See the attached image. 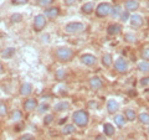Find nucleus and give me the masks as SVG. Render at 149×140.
Wrapping results in <instances>:
<instances>
[{
    "mask_svg": "<svg viewBox=\"0 0 149 140\" xmlns=\"http://www.w3.org/2000/svg\"><path fill=\"white\" fill-rule=\"evenodd\" d=\"M72 120L77 127L85 128L88 125V122H90V115L85 110H76L72 114Z\"/></svg>",
    "mask_w": 149,
    "mask_h": 140,
    "instance_id": "f257e3e1",
    "label": "nucleus"
},
{
    "mask_svg": "<svg viewBox=\"0 0 149 140\" xmlns=\"http://www.w3.org/2000/svg\"><path fill=\"white\" fill-rule=\"evenodd\" d=\"M56 58L61 62H68L71 61L72 57H73V51L70 49V47H58L56 50Z\"/></svg>",
    "mask_w": 149,
    "mask_h": 140,
    "instance_id": "f03ea898",
    "label": "nucleus"
},
{
    "mask_svg": "<svg viewBox=\"0 0 149 140\" xmlns=\"http://www.w3.org/2000/svg\"><path fill=\"white\" fill-rule=\"evenodd\" d=\"M113 10V6L111 5L109 3H101L98 4V6L96 8V15L98 17H106L112 14Z\"/></svg>",
    "mask_w": 149,
    "mask_h": 140,
    "instance_id": "7ed1b4c3",
    "label": "nucleus"
},
{
    "mask_svg": "<svg viewBox=\"0 0 149 140\" xmlns=\"http://www.w3.org/2000/svg\"><path fill=\"white\" fill-rule=\"evenodd\" d=\"M85 24L82 22H78V21H72V22H68V24L65 25V31L67 34H78L85 30Z\"/></svg>",
    "mask_w": 149,
    "mask_h": 140,
    "instance_id": "20e7f679",
    "label": "nucleus"
},
{
    "mask_svg": "<svg viewBox=\"0 0 149 140\" xmlns=\"http://www.w3.org/2000/svg\"><path fill=\"white\" fill-rule=\"evenodd\" d=\"M46 26V16L42 14H39L34 17V30L36 32H40Z\"/></svg>",
    "mask_w": 149,
    "mask_h": 140,
    "instance_id": "39448f33",
    "label": "nucleus"
},
{
    "mask_svg": "<svg viewBox=\"0 0 149 140\" xmlns=\"http://www.w3.org/2000/svg\"><path fill=\"white\" fill-rule=\"evenodd\" d=\"M114 68L116 71H117L118 73H125L128 71V62L125 61V58L123 57H118L117 60H116L114 62Z\"/></svg>",
    "mask_w": 149,
    "mask_h": 140,
    "instance_id": "423d86ee",
    "label": "nucleus"
},
{
    "mask_svg": "<svg viewBox=\"0 0 149 140\" xmlns=\"http://www.w3.org/2000/svg\"><path fill=\"white\" fill-rule=\"evenodd\" d=\"M81 62L83 64H86V66H95L97 63V58L96 56H93L91 53H85L81 56Z\"/></svg>",
    "mask_w": 149,
    "mask_h": 140,
    "instance_id": "0eeeda50",
    "label": "nucleus"
},
{
    "mask_svg": "<svg viewBox=\"0 0 149 140\" xmlns=\"http://www.w3.org/2000/svg\"><path fill=\"white\" fill-rule=\"evenodd\" d=\"M88 83H90L91 89H93V91H98V89H101V88L103 87V82H102V79L100 77H97V76L91 77Z\"/></svg>",
    "mask_w": 149,
    "mask_h": 140,
    "instance_id": "6e6552de",
    "label": "nucleus"
},
{
    "mask_svg": "<svg viewBox=\"0 0 149 140\" xmlns=\"http://www.w3.org/2000/svg\"><path fill=\"white\" fill-rule=\"evenodd\" d=\"M129 20H130V25L134 29H139L143 25V17L141 15H138V14H133Z\"/></svg>",
    "mask_w": 149,
    "mask_h": 140,
    "instance_id": "1a4fd4ad",
    "label": "nucleus"
},
{
    "mask_svg": "<svg viewBox=\"0 0 149 140\" xmlns=\"http://www.w3.org/2000/svg\"><path fill=\"white\" fill-rule=\"evenodd\" d=\"M120 31H122V26L118 24H111L107 27V34L109 36H117L120 34Z\"/></svg>",
    "mask_w": 149,
    "mask_h": 140,
    "instance_id": "9d476101",
    "label": "nucleus"
},
{
    "mask_svg": "<svg viewBox=\"0 0 149 140\" xmlns=\"http://www.w3.org/2000/svg\"><path fill=\"white\" fill-rule=\"evenodd\" d=\"M60 15V9L58 8H49L45 10V16L50 19V20H54Z\"/></svg>",
    "mask_w": 149,
    "mask_h": 140,
    "instance_id": "9b49d317",
    "label": "nucleus"
},
{
    "mask_svg": "<svg viewBox=\"0 0 149 140\" xmlns=\"http://www.w3.org/2000/svg\"><path fill=\"white\" fill-rule=\"evenodd\" d=\"M118 108H119V104L116 99H109L107 102V110H108L109 114H114L118 110Z\"/></svg>",
    "mask_w": 149,
    "mask_h": 140,
    "instance_id": "f8f14e48",
    "label": "nucleus"
},
{
    "mask_svg": "<svg viewBox=\"0 0 149 140\" xmlns=\"http://www.w3.org/2000/svg\"><path fill=\"white\" fill-rule=\"evenodd\" d=\"M32 93V86H31V83H22L21 87H20V94L22 97H27V96H30Z\"/></svg>",
    "mask_w": 149,
    "mask_h": 140,
    "instance_id": "ddd939ff",
    "label": "nucleus"
},
{
    "mask_svg": "<svg viewBox=\"0 0 149 140\" xmlns=\"http://www.w3.org/2000/svg\"><path fill=\"white\" fill-rule=\"evenodd\" d=\"M124 8L127 11H134L137 10V9L139 8V1L138 0H127V1L124 3Z\"/></svg>",
    "mask_w": 149,
    "mask_h": 140,
    "instance_id": "4468645a",
    "label": "nucleus"
},
{
    "mask_svg": "<svg viewBox=\"0 0 149 140\" xmlns=\"http://www.w3.org/2000/svg\"><path fill=\"white\" fill-rule=\"evenodd\" d=\"M24 108L26 110H34L37 108V100L35 99V98H29V99H26L25 100V103H24Z\"/></svg>",
    "mask_w": 149,
    "mask_h": 140,
    "instance_id": "2eb2a0df",
    "label": "nucleus"
},
{
    "mask_svg": "<svg viewBox=\"0 0 149 140\" xmlns=\"http://www.w3.org/2000/svg\"><path fill=\"white\" fill-rule=\"evenodd\" d=\"M112 63H113V57H112L111 53H106L102 56V64L104 67H111Z\"/></svg>",
    "mask_w": 149,
    "mask_h": 140,
    "instance_id": "dca6fc26",
    "label": "nucleus"
},
{
    "mask_svg": "<svg viewBox=\"0 0 149 140\" xmlns=\"http://www.w3.org/2000/svg\"><path fill=\"white\" fill-rule=\"evenodd\" d=\"M124 116H125V119H127L128 122H133V120L137 118L136 110H134V109H130V108L125 109V110H124Z\"/></svg>",
    "mask_w": 149,
    "mask_h": 140,
    "instance_id": "f3484780",
    "label": "nucleus"
},
{
    "mask_svg": "<svg viewBox=\"0 0 149 140\" xmlns=\"http://www.w3.org/2000/svg\"><path fill=\"white\" fill-rule=\"evenodd\" d=\"M70 108V103L68 102H58L57 104H55V110L56 112H63V110H67Z\"/></svg>",
    "mask_w": 149,
    "mask_h": 140,
    "instance_id": "a211bd4d",
    "label": "nucleus"
},
{
    "mask_svg": "<svg viewBox=\"0 0 149 140\" xmlns=\"http://www.w3.org/2000/svg\"><path fill=\"white\" fill-rule=\"evenodd\" d=\"M103 133L107 137H112V135L114 134V127L111 123H106L103 125Z\"/></svg>",
    "mask_w": 149,
    "mask_h": 140,
    "instance_id": "6ab92c4d",
    "label": "nucleus"
},
{
    "mask_svg": "<svg viewBox=\"0 0 149 140\" xmlns=\"http://www.w3.org/2000/svg\"><path fill=\"white\" fill-rule=\"evenodd\" d=\"M14 53H15V49H14V47H8V49H5L1 52V57L5 58V60L11 58L13 56H14Z\"/></svg>",
    "mask_w": 149,
    "mask_h": 140,
    "instance_id": "aec40b11",
    "label": "nucleus"
},
{
    "mask_svg": "<svg viewBox=\"0 0 149 140\" xmlns=\"http://www.w3.org/2000/svg\"><path fill=\"white\" fill-rule=\"evenodd\" d=\"M81 10L83 14H91L93 10H95V5H93V3H86L82 5Z\"/></svg>",
    "mask_w": 149,
    "mask_h": 140,
    "instance_id": "412c9836",
    "label": "nucleus"
},
{
    "mask_svg": "<svg viewBox=\"0 0 149 140\" xmlns=\"http://www.w3.org/2000/svg\"><path fill=\"white\" fill-rule=\"evenodd\" d=\"M74 130H76L74 125H72V124H67V125H65V127L61 129V133H62L63 135H68V134L74 133Z\"/></svg>",
    "mask_w": 149,
    "mask_h": 140,
    "instance_id": "4be33fe9",
    "label": "nucleus"
},
{
    "mask_svg": "<svg viewBox=\"0 0 149 140\" xmlns=\"http://www.w3.org/2000/svg\"><path fill=\"white\" fill-rule=\"evenodd\" d=\"M125 116L124 115H120V114H118V115H116L114 116V123L118 125L119 128H122V127H124V124H125Z\"/></svg>",
    "mask_w": 149,
    "mask_h": 140,
    "instance_id": "5701e85b",
    "label": "nucleus"
},
{
    "mask_svg": "<svg viewBox=\"0 0 149 140\" xmlns=\"http://www.w3.org/2000/svg\"><path fill=\"white\" fill-rule=\"evenodd\" d=\"M138 69L143 73H149V62L148 61H143L141 63H138Z\"/></svg>",
    "mask_w": 149,
    "mask_h": 140,
    "instance_id": "b1692460",
    "label": "nucleus"
},
{
    "mask_svg": "<svg viewBox=\"0 0 149 140\" xmlns=\"http://www.w3.org/2000/svg\"><path fill=\"white\" fill-rule=\"evenodd\" d=\"M10 21H11V24H19V22L22 21V15L19 14V12L13 14V15L10 16Z\"/></svg>",
    "mask_w": 149,
    "mask_h": 140,
    "instance_id": "393cba45",
    "label": "nucleus"
},
{
    "mask_svg": "<svg viewBox=\"0 0 149 140\" xmlns=\"http://www.w3.org/2000/svg\"><path fill=\"white\" fill-rule=\"evenodd\" d=\"M55 77L57 81H63L65 77H66V72H65L63 68H58L57 71L55 72Z\"/></svg>",
    "mask_w": 149,
    "mask_h": 140,
    "instance_id": "a878e982",
    "label": "nucleus"
},
{
    "mask_svg": "<svg viewBox=\"0 0 149 140\" xmlns=\"http://www.w3.org/2000/svg\"><path fill=\"white\" fill-rule=\"evenodd\" d=\"M138 119H139V122H141L142 124L148 125L149 124V113H141L138 115Z\"/></svg>",
    "mask_w": 149,
    "mask_h": 140,
    "instance_id": "bb28decb",
    "label": "nucleus"
},
{
    "mask_svg": "<svg viewBox=\"0 0 149 140\" xmlns=\"http://www.w3.org/2000/svg\"><path fill=\"white\" fill-rule=\"evenodd\" d=\"M54 3V0H36V4L39 6H42V8H46V6H49L51 5V4Z\"/></svg>",
    "mask_w": 149,
    "mask_h": 140,
    "instance_id": "cd10ccee",
    "label": "nucleus"
},
{
    "mask_svg": "<svg viewBox=\"0 0 149 140\" xmlns=\"http://www.w3.org/2000/svg\"><path fill=\"white\" fill-rule=\"evenodd\" d=\"M120 14H122V10H120V5H116L113 8V10H112V16L113 19H117Z\"/></svg>",
    "mask_w": 149,
    "mask_h": 140,
    "instance_id": "c85d7f7f",
    "label": "nucleus"
},
{
    "mask_svg": "<svg viewBox=\"0 0 149 140\" xmlns=\"http://www.w3.org/2000/svg\"><path fill=\"white\" fill-rule=\"evenodd\" d=\"M8 114V107L4 102L0 100V116H5Z\"/></svg>",
    "mask_w": 149,
    "mask_h": 140,
    "instance_id": "c756f323",
    "label": "nucleus"
},
{
    "mask_svg": "<svg viewBox=\"0 0 149 140\" xmlns=\"http://www.w3.org/2000/svg\"><path fill=\"white\" fill-rule=\"evenodd\" d=\"M22 118V113L20 110H17V109H15L13 112V115H11V119H14V120H20Z\"/></svg>",
    "mask_w": 149,
    "mask_h": 140,
    "instance_id": "7c9ffc66",
    "label": "nucleus"
},
{
    "mask_svg": "<svg viewBox=\"0 0 149 140\" xmlns=\"http://www.w3.org/2000/svg\"><path fill=\"white\" fill-rule=\"evenodd\" d=\"M124 40L127 41V42H129V44H133V42H136V36H134L133 34H125L124 35Z\"/></svg>",
    "mask_w": 149,
    "mask_h": 140,
    "instance_id": "2f4dec72",
    "label": "nucleus"
},
{
    "mask_svg": "<svg viewBox=\"0 0 149 140\" xmlns=\"http://www.w3.org/2000/svg\"><path fill=\"white\" fill-rule=\"evenodd\" d=\"M52 122H54V115H52V114L45 115V118H44V124H45V125H50Z\"/></svg>",
    "mask_w": 149,
    "mask_h": 140,
    "instance_id": "473e14b6",
    "label": "nucleus"
},
{
    "mask_svg": "<svg viewBox=\"0 0 149 140\" xmlns=\"http://www.w3.org/2000/svg\"><path fill=\"white\" fill-rule=\"evenodd\" d=\"M142 58L146 60V61H149V47L143 49V51H142Z\"/></svg>",
    "mask_w": 149,
    "mask_h": 140,
    "instance_id": "72a5a7b5",
    "label": "nucleus"
},
{
    "mask_svg": "<svg viewBox=\"0 0 149 140\" xmlns=\"http://www.w3.org/2000/svg\"><path fill=\"white\" fill-rule=\"evenodd\" d=\"M128 19H130V16H129V11H122V14H120V20L122 21H127Z\"/></svg>",
    "mask_w": 149,
    "mask_h": 140,
    "instance_id": "f704fd0d",
    "label": "nucleus"
},
{
    "mask_svg": "<svg viewBox=\"0 0 149 140\" xmlns=\"http://www.w3.org/2000/svg\"><path fill=\"white\" fill-rule=\"evenodd\" d=\"M49 110V105L47 104H45V103H42V104H40L39 105V113H45V112H47Z\"/></svg>",
    "mask_w": 149,
    "mask_h": 140,
    "instance_id": "c9c22d12",
    "label": "nucleus"
},
{
    "mask_svg": "<svg viewBox=\"0 0 149 140\" xmlns=\"http://www.w3.org/2000/svg\"><path fill=\"white\" fill-rule=\"evenodd\" d=\"M19 140H35V137L32 134H24Z\"/></svg>",
    "mask_w": 149,
    "mask_h": 140,
    "instance_id": "e433bc0d",
    "label": "nucleus"
},
{
    "mask_svg": "<svg viewBox=\"0 0 149 140\" xmlns=\"http://www.w3.org/2000/svg\"><path fill=\"white\" fill-rule=\"evenodd\" d=\"M141 86H143V87H148L149 86V77H143L141 79Z\"/></svg>",
    "mask_w": 149,
    "mask_h": 140,
    "instance_id": "4c0bfd02",
    "label": "nucleus"
},
{
    "mask_svg": "<svg viewBox=\"0 0 149 140\" xmlns=\"http://www.w3.org/2000/svg\"><path fill=\"white\" fill-rule=\"evenodd\" d=\"M88 107H90V108H93V109H96L97 107H98V104H97L96 102H90V103H88Z\"/></svg>",
    "mask_w": 149,
    "mask_h": 140,
    "instance_id": "58836bf2",
    "label": "nucleus"
},
{
    "mask_svg": "<svg viewBox=\"0 0 149 140\" xmlns=\"http://www.w3.org/2000/svg\"><path fill=\"white\" fill-rule=\"evenodd\" d=\"M96 140H106V139H104L103 135H97V137H96Z\"/></svg>",
    "mask_w": 149,
    "mask_h": 140,
    "instance_id": "ea45409f",
    "label": "nucleus"
},
{
    "mask_svg": "<svg viewBox=\"0 0 149 140\" xmlns=\"http://www.w3.org/2000/svg\"><path fill=\"white\" fill-rule=\"evenodd\" d=\"M66 120H67V118H62V120H60V124H63V123H66Z\"/></svg>",
    "mask_w": 149,
    "mask_h": 140,
    "instance_id": "a19ab883",
    "label": "nucleus"
},
{
    "mask_svg": "<svg viewBox=\"0 0 149 140\" xmlns=\"http://www.w3.org/2000/svg\"><path fill=\"white\" fill-rule=\"evenodd\" d=\"M3 72H4V67H3L1 62H0V73H3Z\"/></svg>",
    "mask_w": 149,
    "mask_h": 140,
    "instance_id": "79ce46f5",
    "label": "nucleus"
},
{
    "mask_svg": "<svg viewBox=\"0 0 149 140\" xmlns=\"http://www.w3.org/2000/svg\"><path fill=\"white\" fill-rule=\"evenodd\" d=\"M148 133H149V128H148Z\"/></svg>",
    "mask_w": 149,
    "mask_h": 140,
    "instance_id": "37998d69",
    "label": "nucleus"
},
{
    "mask_svg": "<svg viewBox=\"0 0 149 140\" xmlns=\"http://www.w3.org/2000/svg\"><path fill=\"white\" fill-rule=\"evenodd\" d=\"M133 140H137V139H133Z\"/></svg>",
    "mask_w": 149,
    "mask_h": 140,
    "instance_id": "c03bdc74",
    "label": "nucleus"
}]
</instances>
